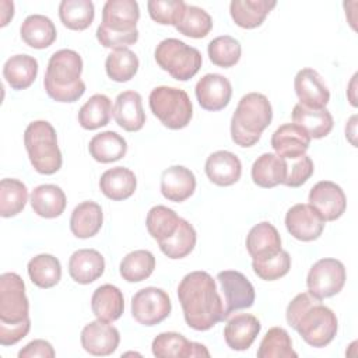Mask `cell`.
I'll list each match as a JSON object with an SVG mask.
<instances>
[{
    "instance_id": "1",
    "label": "cell",
    "mask_w": 358,
    "mask_h": 358,
    "mask_svg": "<svg viewBox=\"0 0 358 358\" xmlns=\"http://www.w3.org/2000/svg\"><path fill=\"white\" fill-rule=\"evenodd\" d=\"M178 298L189 327L206 331L224 320V305L215 280L207 271H192L178 285Z\"/></svg>"
},
{
    "instance_id": "2",
    "label": "cell",
    "mask_w": 358,
    "mask_h": 358,
    "mask_svg": "<svg viewBox=\"0 0 358 358\" xmlns=\"http://www.w3.org/2000/svg\"><path fill=\"white\" fill-rule=\"evenodd\" d=\"M285 317L288 324L310 347H326L337 334L336 313L309 292L298 294L288 303Z\"/></svg>"
},
{
    "instance_id": "3",
    "label": "cell",
    "mask_w": 358,
    "mask_h": 358,
    "mask_svg": "<svg viewBox=\"0 0 358 358\" xmlns=\"http://www.w3.org/2000/svg\"><path fill=\"white\" fill-rule=\"evenodd\" d=\"M83 59L73 49L55 52L46 67L43 87L49 98L56 102L73 103L85 92V83L81 80Z\"/></svg>"
},
{
    "instance_id": "4",
    "label": "cell",
    "mask_w": 358,
    "mask_h": 358,
    "mask_svg": "<svg viewBox=\"0 0 358 358\" xmlns=\"http://www.w3.org/2000/svg\"><path fill=\"white\" fill-rule=\"evenodd\" d=\"M140 7L136 0H108L102 8V22L96 28L98 42L108 49H122L138 41Z\"/></svg>"
},
{
    "instance_id": "5",
    "label": "cell",
    "mask_w": 358,
    "mask_h": 358,
    "mask_svg": "<svg viewBox=\"0 0 358 358\" xmlns=\"http://www.w3.org/2000/svg\"><path fill=\"white\" fill-rule=\"evenodd\" d=\"M273 120L268 98L260 92L243 95L231 119V138L239 147L255 145Z\"/></svg>"
},
{
    "instance_id": "6",
    "label": "cell",
    "mask_w": 358,
    "mask_h": 358,
    "mask_svg": "<svg viewBox=\"0 0 358 358\" xmlns=\"http://www.w3.org/2000/svg\"><path fill=\"white\" fill-rule=\"evenodd\" d=\"M24 145L31 165L38 173L53 175L63 164L57 134L48 120H34L24 131Z\"/></svg>"
},
{
    "instance_id": "7",
    "label": "cell",
    "mask_w": 358,
    "mask_h": 358,
    "mask_svg": "<svg viewBox=\"0 0 358 358\" xmlns=\"http://www.w3.org/2000/svg\"><path fill=\"white\" fill-rule=\"evenodd\" d=\"M152 115L168 129L186 127L193 116V105L185 90L168 85L155 87L148 96Z\"/></svg>"
},
{
    "instance_id": "8",
    "label": "cell",
    "mask_w": 358,
    "mask_h": 358,
    "mask_svg": "<svg viewBox=\"0 0 358 358\" xmlns=\"http://www.w3.org/2000/svg\"><path fill=\"white\" fill-rule=\"evenodd\" d=\"M154 57L157 64L178 81H187L193 78L203 63L199 49L176 38H166L161 41L155 48Z\"/></svg>"
},
{
    "instance_id": "9",
    "label": "cell",
    "mask_w": 358,
    "mask_h": 358,
    "mask_svg": "<svg viewBox=\"0 0 358 358\" xmlns=\"http://www.w3.org/2000/svg\"><path fill=\"white\" fill-rule=\"evenodd\" d=\"M24 324H31L24 280L17 273H3L0 277V327Z\"/></svg>"
},
{
    "instance_id": "10",
    "label": "cell",
    "mask_w": 358,
    "mask_h": 358,
    "mask_svg": "<svg viewBox=\"0 0 358 358\" xmlns=\"http://www.w3.org/2000/svg\"><path fill=\"white\" fill-rule=\"evenodd\" d=\"M345 267L333 257H323L313 263L306 277L308 292L319 301L337 295L345 284Z\"/></svg>"
},
{
    "instance_id": "11",
    "label": "cell",
    "mask_w": 358,
    "mask_h": 358,
    "mask_svg": "<svg viewBox=\"0 0 358 358\" xmlns=\"http://www.w3.org/2000/svg\"><path fill=\"white\" fill-rule=\"evenodd\" d=\"M172 310L166 291L157 287L138 289L131 298V316L143 326H155L164 322Z\"/></svg>"
},
{
    "instance_id": "12",
    "label": "cell",
    "mask_w": 358,
    "mask_h": 358,
    "mask_svg": "<svg viewBox=\"0 0 358 358\" xmlns=\"http://www.w3.org/2000/svg\"><path fill=\"white\" fill-rule=\"evenodd\" d=\"M221 289L225 296L224 320L234 312L248 309L255 302V288L245 274L236 270H224L217 274Z\"/></svg>"
},
{
    "instance_id": "13",
    "label": "cell",
    "mask_w": 358,
    "mask_h": 358,
    "mask_svg": "<svg viewBox=\"0 0 358 358\" xmlns=\"http://www.w3.org/2000/svg\"><path fill=\"white\" fill-rule=\"evenodd\" d=\"M309 206H312L324 221L338 220L347 208L344 190L331 180L317 182L309 192Z\"/></svg>"
},
{
    "instance_id": "14",
    "label": "cell",
    "mask_w": 358,
    "mask_h": 358,
    "mask_svg": "<svg viewBox=\"0 0 358 358\" xmlns=\"http://www.w3.org/2000/svg\"><path fill=\"white\" fill-rule=\"evenodd\" d=\"M324 222L319 213L305 203L292 206L285 214L287 231L302 242L316 241L324 229Z\"/></svg>"
},
{
    "instance_id": "15",
    "label": "cell",
    "mask_w": 358,
    "mask_h": 358,
    "mask_svg": "<svg viewBox=\"0 0 358 358\" xmlns=\"http://www.w3.org/2000/svg\"><path fill=\"white\" fill-rule=\"evenodd\" d=\"M294 88L299 103L306 108L322 109L330 101V91L315 69H301L294 78Z\"/></svg>"
},
{
    "instance_id": "16",
    "label": "cell",
    "mask_w": 358,
    "mask_h": 358,
    "mask_svg": "<svg viewBox=\"0 0 358 358\" xmlns=\"http://www.w3.org/2000/svg\"><path fill=\"white\" fill-rule=\"evenodd\" d=\"M194 92L203 109L215 112L228 106L232 96V85L227 77L208 73L197 81Z\"/></svg>"
},
{
    "instance_id": "17",
    "label": "cell",
    "mask_w": 358,
    "mask_h": 358,
    "mask_svg": "<svg viewBox=\"0 0 358 358\" xmlns=\"http://www.w3.org/2000/svg\"><path fill=\"white\" fill-rule=\"evenodd\" d=\"M80 340L88 354L105 357L116 351L120 343V334L115 326L96 319L84 326Z\"/></svg>"
},
{
    "instance_id": "18",
    "label": "cell",
    "mask_w": 358,
    "mask_h": 358,
    "mask_svg": "<svg viewBox=\"0 0 358 358\" xmlns=\"http://www.w3.org/2000/svg\"><path fill=\"white\" fill-rule=\"evenodd\" d=\"M151 350L157 358L210 357V352L206 345L190 341L183 334L176 331L159 333L152 340Z\"/></svg>"
},
{
    "instance_id": "19",
    "label": "cell",
    "mask_w": 358,
    "mask_h": 358,
    "mask_svg": "<svg viewBox=\"0 0 358 358\" xmlns=\"http://www.w3.org/2000/svg\"><path fill=\"white\" fill-rule=\"evenodd\" d=\"M310 137L305 129L295 123H285L277 127L271 136V147L275 154L284 159H295L303 155L309 145Z\"/></svg>"
},
{
    "instance_id": "20",
    "label": "cell",
    "mask_w": 358,
    "mask_h": 358,
    "mask_svg": "<svg viewBox=\"0 0 358 358\" xmlns=\"http://www.w3.org/2000/svg\"><path fill=\"white\" fill-rule=\"evenodd\" d=\"M246 249L253 262L266 260L280 253L282 248L277 228L268 221L252 227L246 236Z\"/></svg>"
},
{
    "instance_id": "21",
    "label": "cell",
    "mask_w": 358,
    "mask_h": 358,
    "mask_svg": "<svg viewBox=\"0 0 358 358\" xmlns=\"http://www.w3.org/2000/svg\"><path fill=\"white\" fill-rule=\"evenodd\" d=\"M204 171L210 182L225 187L236 183L241 179L242 164L234 152L220 150L207 157Z\"/></svg>"
},
{
    "instance_id": "22",
    "label": "cell",
    "mask_w": 358,
    "mask_h": 358,
    "mask_svg": "<svg viewBox=\"0 0 358 358\" xmlns=\"http://www.w3.org/2000/svg\"><path fill=\"white\" fill-rule=\"evenodd\" d=\"M260 329L262 324L256 316L250 313H236L224 327V340L231 350L245 351L253 344Z\"/></svg>"
},
{
    "instance_id": "23",
    "label": "cell",
    "mask_w": 358,
    "mask_h": 358,
    "mask_svg": "<svg viewBox=\"0 0 358 358\" xmlns=\"http://www.w3.org/2000/svg\"><path fill=\"white\" fill-rule=\"evenodd\" d=\"M159 187L166 200L182 203L194 193L196 176L183 165H172L162 172Z\"/></svg>"
},
{
    "instance_id": "24",
    "label": "cell",
    "mask_w": 358,
    "mask_h": 358,
    "mask_svg": "<svg viewBox=\"0 0 358 358\" xmlns=\"http://www.w3.org/2000/svg\"><path fill=\"white\" fill-rule=\"evenodd\" d=\"M113 117L117 126L126 131L141 130L145 123L141 95L133 90L120 92L115 99Z\"/></svg>"
},
{
    "instance_id": "25",
    "label": "cell",
    "mask_w": 358,
    "mask_h": 358,
    "mask_svg": "<svg viewBox=\"0 0 358 358\" xmlns=\"http://www.w3.org/2000/svg\"><path fill=\"white\" fill-rule=\"evenodd\" d=\"M105 271V259L95 249H78L69 259L70 277L83 285L98 280Z\"/></svg>"
},
{
    "instance_id": "26",
    "label": "cell",
    "mask_w": 358,
    "mask_h": 358,
    "mask_svg": "<svg viewBox=\"0 0 358 358\" xmlns=\"http://www.w3.org/2000/svg\"><path fill=\"white\" fill-rule=\"evenodd\" d=\"M277 6L274 0H232L229 14L234 22L243 29L260 27L268 13Z\"/></svg>"
},
{
    "instance_id": "27",
    "label": "cell",
    "mask_w": 358,
    "mask_h": 358,
    "mask_svg": "<svg viewBox=\"0 0 358 358\" xmlns=\"http://www.w3.org/2000/svg\"><path fill=\"white\" fill-rule=\"evenodd\" d=\"M91 309L98 320L106 323L117 320L124 310V298L122 291L112 284L98 287L91 296Z\"/></svg>"
},
{
    "instance_id": "28",
    "label": "cell",
    "mask_w": 358,
    "mask_h": 358,
    "mask_svg": "<svg viewBox=\"0 0 358 358\" xmlns=\"http://www.w3.org/2000/svg\"><path fill=\"white\" fill-rule=\"evenodd\" d=\"M137 187V179L131 169L126 166H115L105 171L99 179L101 192L113 201L131 197Z\"/></svg>"
},
{
    "instance_id": "29",
    "label": "cell",
    "mask_w": 358,
    "mask_h": 358,
    "mask_svg": "<svg viewBox=\"0 0 358 358\" xmlns=\"http://www.w3.org/2000/svg\"><path fill=\"white\" fill-rule=\"evenodd\" d=\"M103 224V213L98 203L83 201L74 207L70 217V231L76 238L88 239L95 236Z\"/></svg>"
},
{
    "instance_id": "30",
    "label": "cell",
    "mask_w": 358,
    "mask_h": 358,
    "mask_svg": "<svg viewBox=\"0 0 358 358\" xmlns=\"http://www.w3.org/2000/svg\"><path fill=\"white\" fill-rule=\"evenodd\" d=\"M252 180L263 189H271L282 185L287 175V162L273 152H264L252 165Z\"/></svg>"
},
{
    "instance_id": "31",
    "label": "cell",
    "mask_w": 358,
    "mask_h": 358,
    "mask_svg": "<svg viewBox=\"0 0 358 358\" xmlns=\"http://www.w3.org/2000/svg\"><path fill=\"white\" fill-rule=\"evenodd\" d=\"M20 35L28 46L34 49H46L56 41L57 31L49 17L32 14L22 21Z\"/></svg>"
},
{
    "instance_id": "32",
    "label": "cell",
    "mask_w": 358,
    "mask_h": 358,
    "mask_svg": "<svg viewBox=\"0 0 358 358\" xmlns=\"http://www.w3.org/2000/svg\"><path fill=\"white\" fill-rule=\"evenodd\" d=\"M67 206L64 192L56 185H39L31 193V207L42 218L60 217Z\"/></svg>"
},
{
    "instance_id": "33",
    "label": "cell",
    "mask_w": 358,
    "mask_h": 358,
    "mask_svg": "<svg viewBox=\"0 0 358 358\" xmlns=\"http://www.w3.org/2000/svg\"><path fill=\"white\" fill-rule=\"evenodd\" d=\"M292 122L306 130L310 138H323L330 134L334 120L327 108L310 109L296 103L292 109Z\"/></svg>"
},
{
    "instance_id": "34",
    "label": "cell",
    "mask_w": 358,
    "mask_h": 358,
    "mask_svg": "<svg viewBox=\"0 0 358 358\" xmlns=\"http://www.w3.org/2000/svg\"><path fill=\"white\" fill-rule=\"evenodd\" d=\"M38 76V60L29 55H14L3 66V77L13 90H25Z\"/></svg>"
},
{
    "instance_id": "35",
    "label": "cell",
    "mask_w": 358,
    "mask_h": 358,
    "mask_svg": "<svg viewBox=\"0 0 358 358\" xmlns=\"http://www.w3.org/2000/svg\"><path fill=\"white\" fill-rule=\"evenodd\" d=\"M91 157L101 164H109L122 159L127 152L126 140L116 131L106 130L95 134L88 144Z\"/></svg>"
},
{
    "instance_id": "36",
    "label": "cell",
    "mask_w": 358,
    "mask_h": 358,
    "mask_svg": "<svg viewBox=\"0 0 358 358\" xmlns=\"http://www.w3.org/2000/svg\"><path fill=\"white\" fill-rule=\"evenodd\" d=\"M31 281L43 289L55 287L62 278V266L57 257L49 253H41L32 257L27 266Z\"/></svg>"
},
{
    "instance_id": "37",
    "label": "cell",
    "mask_w": 358,
    "mask_h": 358,
    "mask_svg": "<svg viewBox=\"0 0 358 358\" xmlns=\"http://www.w3.org/2000/svg\"><path fill=\"white\" fill-rule=\"evenodd\" d=\"M95 17V7L91 0H63L59 4V18L71 31L87 29Z\"/></svg>"
},
{
    "instance_id": "38",
    "label": "cell",
    "mask_w": 358,
    "mask_h": 358,
    "mask_svg": "<svg viewBox=\"0 0 358 358\" xmlns=\"http://www.w3.org/2000/svg\"><path fill=\"white\" fill-rule=\"evenodd\" d=\"M196 241H197V234L193 225L185 218H180V222L175 234L168 239L158 242V246L166 257L176 260L190 255L196 246Z\"/></svg>"
},
{
    "instance_id": "39",
    "label": "cell",
    "mask_w": 358,
    "mask_h": 358,
    "mask_svg": "<svg viewBox=\"0 0 358 358\" xmlns=\"http://www.w3.org/2000/svg\"><path fill=\"white\" fill-rule=\"evenodd\" d=\"M112 102L103 94L92 95L78 110V123L85 130H96L109 123Z\"/></svg>"
},
{
    "instance_id": "40",
    "label": "cell",
    "mask_w": 358,
    "mask_h": 358,
    "mask_svg": "<svg viewBox=\"0 0 358 358\" xmlns=\"http://www.w3.org/2000/svg\"><path fill=\"white\" fill-rule=\"evenodd\" d=\"M155 268V257L150 250L138 249L127 253L119 266L122 278L127 282H140L147 280Z\"/></svg>"
},
{
    "instance_id": "41",
    "label": "cell",
    "mask_w": 358,
    "mask_h": 358,
    "mask_svg": "<svg viewBox=\"0 0 358 358\" xmlns=\"http://www.w3.org/2000/svg\"><path fill=\"white\" fill-rule=\"evenodd\" d=\"M138 66L140 62L137 55L129 48L112 50L105 60L106 74L116 83L130 81L136 76Z\"/></svg>"
},
{
    "instance_id": "42",
    "label": "cell",
    "mask_w": 358,
    "mask_h": 358,
    "mask_svg": "<svg viewBox=\"0 0 358 358\" xmlns=\"http://www.w3.org/2000/svg\"><path fill=\"white\" fill-rule=\"evenodd\" d=\"M28 201L27 186L13 178L1 179L0 182V215L3 218L15 217L20 214Z\"/></svg>"
},
{
    "instance_id": "43",
    "label": "cell",
    "mask_w": 358,
    "mask_h": 358,
    "mask_svg": "<svg viewBox=\"0 0 358 358\" xmlns=\"http://www.w3.org/2000/svg\"><path fill=\"white\" fill-rule=\"evenodd\" d=\"M180 222V217L165 206H154L147 213L145 227L148 234L157 242H162L172 236Z\"/></svg>"
},
{
    "instance_id": "44",
    "label": "cell",
    "mask_w": 358,
    "mask_h": 358,
    "mask_svg": "<svg viewBox=\"0 0 358 358\" xmlns=\"http://www.w3.org/2000/svg\"><path fill=\"white\" fill-rule=\"evenodd\" d=\"M257 358H296L298 354L292 348V340L282 327H271L260 341L256 352Z\"/></svg>"
},
{
    "instance_id": "45",
    "label": "cell",
    "mask_w": 358,
    "mask_h": 358,
    "mask_svg": "<svg viewBox=\"0 0 358 358\" xmlns=\"http://www.w3.org/2000/svg\"><path fill=\"white\" fill-rule=\"evenodd\" d=\"M175 28L185 36L200 39L207 36L213 29V18L206 10L197 6H186V10Z\"/></svg>"
},
{
    "instance_id": "46",
    "label": "cell",
    "mask_w": 358,
    "mask_h": 358,
    "mask_svg": "<svg viewBox=\"0 0 358 358\" xmlns=\"http://www.w3.org/2000/svg\"><path fill=\"white\" fill-rule=\"evenodd\" d=\"M207 53L210 57V62L218 67L229 69L235 66L242 53V48L238 39H235L231 35H221L214 38L208 46Z\"/></svg>"
},
{
    "instance_id": "47",
    "label": "cell",
    "mask_w": 358,
    "mask_h": 358,
    "mask_svg": "<svg viewBox=\"0 0 358 358\" xmlns=\"http://www.w3.org/2000/svg\"><path fill=\"white\" fill-rule=\"evenodd\" d=\"M186 3L182 0H150L147 1L148 14L152 21L161 25H173L182 18Z\"/></svg>"
},
{
    "instance_id": "48",
    "label": "cell",
    "mask_w": 358,
    "mask_h": 358,
    "mask_svg": "<svg viewBox=\"0 0 358 358\" xmlns=\"http://www.w3.org/2000/svg\"><path fill=\"white\" fill-rule=\"evenodd\" d=\"M252 268L259 278H262L264 281H275V280L284 277L285 274H288V271L291 268L289 253L287 250L281 249L280 253H277L275 256H273L270 259L260 260V262L252 260Z\"/></svg>"
},
{
    "instance_id": "49",
    "label": "cell",
    "mask_w": 358,
    "mask_h": 358,
    "mask_svg": "<svg viewBox=\"0 0 358 358\" xmlns=\"http://www.w3.org/2000/svg\"><path fill=\"white\" fill-rule=\"evenodd\" d=\"M287 162V175L282 185L288 187H299L308 182V179L313 175L315 165L310 157L306 154L295 158V159H285Z\"/></svg>"
},
{
    "instance_id": "50",
    "label": "cell",
    "mask_w": 358,
    "mask_h": 358,
    "mask_svg": "<svg viewBox=\"0 0 358 358\" xmlns=\"http://www.w3.org/2000/svg\"><path fill=\"white\" fill-rule=\"evenodd\" d=\"M53 358L55 357V350L52 344L46 340L36 338L28 343L25 347H22L18 351V358Z\"/></svg>"
}]
</instances>
